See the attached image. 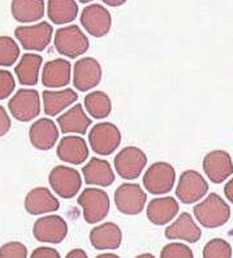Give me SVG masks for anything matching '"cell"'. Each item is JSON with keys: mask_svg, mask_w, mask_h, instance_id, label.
I'll list each match as a JSON object with an SVG mask.
<instances>
[{"mask_svg": "<svg viewBox=\"0 0 233 258\" xmlns=\"http://www.w3.org/2000/svg\"><path fill=\"white\" fill-rule=\"evenodd\" d=\"M194 217L206 228H218L230 218V208L218 194H210L194 207Z\"/></svg>", "mask_w": 233, "mask_h": 258, "instance_id": "1", "label": "cell"}, {"mask_svg": "<svg viewBox=\"0 0 233 258\" xmlns=\"http://www.w3.org/2000/svg\"><path fill=\"white\" fill-rule=\"evenodd\" d=\"M56 51L68 58H76L82 56L89 49V39L77 25H69L60 28L54 38Z\"/></svg>", "mask_w": 233, "mask_h": 258, "instance_id": "2", "label": "cell"}, {"mask_svg": "<svg viewBox=\"0 0 233 258\" xmlns=\"http://www.w3.org/2000/svg\"><path fill=\"white\" fill-rule=\"evenodd\" d=\"M78 205L82 208L83 218L90 225L103 221L110 212V198L99 188H86L78 196Z\"/></svg>", "mask_w": 233, "mask_h": 258, "instance_id": "3", "label": "cell"}, {"mask_svg": "<svg viewBox=\"0 0 233 258\" xmlns=\"http://www.w3.org/2000/svg\"><path fill=\"white\" fill-rule=\"evenodd\" d=\"M89 143L97 155H112L121 143V133L116 124L111 122H101L90 130Z\"/></svg>", "mask_w": 233, "mask_h": 258, "instance_id": "4", "label": "cell"}, {"mask_svg": "<svg viewBox=\"0 0 233 258\" xmlns=\"http://www.w3.org/2000/svg\"><path fill=\"white\" fill-rule=\"evenodd\" d=\"M176 171L168 162H155L144 175V187L151 195H166L173 188Z\"/></svg>", "mask_w": 233, "mask_h": 258, "instance_id": "5", "label": "cell"}, {"mask_svg": "<svg viewBox=\"0 0 233 258\" xmlns=\"http://www.w3.org/2000/svg\"><path fill=\"white\" fill-rule=\"evenodd\" d=\"M114 165L119 176L126 180H134L145 170L148 157L138 147H125L117 153Z\"/></svg>", "mask_w": 233, "mask_h": 258, "instance_id": "6", "label": "cell"}, {"mask_svg": "<svg viewBox=\"0 0 233 258\" xmlns=\"http://www.w3.org/2000/svg\"><path fill=\"white\" fill-rule=\"evenodd\" d=\"M15 35L22 48L26 51H44L53 40L54 28L49 22L42 21L31 26H20Z\"/></svg>", "mask_w": 233, "mask_h": 258, "instance_id": "7", "label": "cell"}, {"mask_svg": "<svg viewBox=\"0 0 233 258\" xmlns=\"http://www.w3.org/2000/svg\"><path fill=\"white\" fill-rule=\"evenodd\" d=\"M8 109L13 118L20 122H29L37 118L40 113V99L37 90L21 88L13 95L8 103Z\"/></svg>", "mask_w": 233, "mask_h": 258, "instance_id": "8", "label": "cell"}, {"mask_svg": "<svg viewBox=\"0 0 233 258\" xmlns=\"http://www.w3.org/2000/svg\"><path fill=\"white\" fill-rule=\"evenodd\" d=\"M115 205L120 213L125 216H137L144 210L148 195L141 185L135 183H123L115 191Z\"/></svg>", "mask_w": 233, "mask_h": 258, "instance_id": "9", "label": "cell"}, {"mask_svg": "<svg viewBox=\"0 0 233 258\" xmlns=\"http://www.w3.org/2000/svg\"><path fill=\"white\" fill-rule=\"evenodd\" d=\"M209 192V183L196 170H185L180 175L176 188V198L185 205L196 204Z\"/></svg>", "mask_w": 233, "mask_h": 258, "instance_id": "10", "label": "cell"}, {"mask_svg": "<svg viewBox=\"0 0 233 258\" xmlns=\"http://www.w3.org/2000/svg\"><path fill=\"white\" fill-rule=\"evenodd\" d=\"M49 182L53 191L63 199L74 198L82 185L80 173L64 165L54 167L49 175Z\"/></svg>", "mask_w": 233, "mask_h": 258, "instance_id": "11", "label": "cell"}, {"mask_svg": "<svg viewBox=\"0 0 233 258\" xmlns=\"http://www.w3.org/2000/svg\"><path fill=\"white\" fill-rule=\"evenodd\" d=\"M34 237L39 243L60 244L68 235L67 222L60 216H44L34 223Z\"/></svg>", "mask_w": 233, "mask_h": 258, "instance_id": "12", "label": "cell"}, {"mask_svg": "<svg viewBox=\"0 0 233 258\" xmlns=\"http://www.w3.org/2000/svg\"><path fill=\"white\" fill-rule=\"evenodd\" d=\"M81 25L94 38L106 37L111 30L112 19L107 8L101 4H90L81 13Z\"/></svg>", "mask_w": 233, "mask_h": 258, "instance_id": "13", "label": "cell"}, {"mask_svg": "<svg viewBox=\"0 0 233 258\" xmlns=\"http://www.w3.org/2000/svg\"><path fill=\"white\" fill-rule=\"evenodd\" d=\"M102 81V67L96 58L83 57L76 61L73 68V85L78 91L96 88Z\"/></svg>", "mask_w": 233, "mask_h": 258, "instance_id": "14", "label": "cell"}, {"mask_svg": "<svg viewBox=\"0 0 233 258\" xmlns=\"http://www.w3.org/2000/svg\"><path fill=\"white\" fill-rule=\"evenodd\" d=\"M203 171L215 184L227 180L233 173V162L229 153L225 151H211L203 158Z\"/></svg>", "mask_w": 233, "mask_h": 258, "instance_id": "15", "label": "cell"}, {"mask_svg": "<svg viewBox=\"0 0 233 258\" xmlns=\"http://www.w3.org/2000/svg\"><path fill=\"white\" fill-rule=\"evenodd\" d=\"M29 139L34 148L50 151L59 139V130L55 122L50 118H40L34 122L29 130Z\"/></svg>", "mask_w": 233, "mask_h": 258, "instance_id": "16", "label": "cell"}, {"mask_svg": "<svg viewBox=\"0 0 233 258\" xmlns=\"http://www.w3.org/2000/svg\"><path fill=\"white\" fill-rule=\"evenodd\" d=\"M24 207L25 210L31 216H40V214H49V213L59 210L60 203L49 188L37 187L26 195Z\"/></svg>", "mask_w": 233, "mask_h": 258, "instance_id": "17", "label": "cell"}, {"mask_svg": "<svg viewBox=\"0 0 233 258\" xmlns=\"http://www.w3.org/2000/svg\"><path fill=\"white\" fill-rule=\"evenodd\" d=\"M164 236L169 240H184L187 243L194 244L200 241L202 231L189 213H182L166 228Z\"/></svg>", "mask_w": 233, "mask_h": 258, "instance_id": "18", "label": "cell"}, {"mask_svg": "<svg viewBox=\"0 0 233 258\" xmlns=\"http://www.w3.org/2000/svg\"><path fill=\"white\" fill-rule=\"evenodd\" d=\"M71 62L65 58H55L44 64L42 83L47 88H62L71 82Z\"/></svg>", "mask_w": 233, "mask_h": 258, "instance_id": "19", "label": "cell"}, {"mask_svg": "<svg viewBox=\"0 0 233 258\" xmlns=\"http://www.w3.org/2000/svg\"><path fill=\"white\" fill-rule=\"evenodd\" d=\"M56 155L63 162L81 165L89 157V148L82 138L77 135H69L60 140L56 149Z\"/></svg>", "mask_w": 233, "mask_h": 258, "instance_id": "20", "label": "cell"}, {"mask_svg": "<svg viewBox=\"0 0 233 258\" xmlns=\"http://www.w3.org/2000/svg\"><path fill=\"white\" fill-rule=\"evenodd\" d=\"M123 241V232L114 222H106L90 231V243L98 250L117 249Z\"/></svg>", "mask_w": 233, "mask_h": 258, "instance_id": "21", "label": "cell"}, {"mask_svg": "<svg viewBox=\"0 0 233 258\" xmlns=\"http://www.w3.org/2000/svg\"><path fill=\"white\" fill-rule=\"evenodd\" d=\"M178 203L175 198L166 196V198L154 199L149 203L146 216L149 221L155 226L167 225L178 214Z\"/></svg>", "mask_w": 233, "mask_h": 258, "instance_id": "22", "label": "cell"}, {"mask_svg": "<svg viewBox=\"0 0 233 258\" xmlns=\"http://www.w3.org/2000/svg\"><path fill=\"white\" fill-rule=\"evenodd\" d=\"M83 179L87 184L108 187L115 182V173L107 161L102 158H91L82 167Z\"/></svg>", "mask_w": 233, "mask_h": 258, "instance_id": "23", "label": "cell"}, {"mask_svg": "<svg viewBox=\"0 0 233 258\" xmlns=\"http://www.w3.org/2000/svg\"><path fill=\"white\" fill-rule=\"evenodd\" d=\"M60 131L64 134H86L91 126V119L86 115L81 104H76L73 108L65 112L58 118Z\"/></svg>", "mask_w": 233, "mask_h": 258, "instance_id": "24", "label": "cell"}, {"mask_svg": "<svg viewBox=\"0 0 233 258\" xmlns=\"http://www.w3.org/2000/svg\"><path fill=\"white\" fill-rule=\"evenodd\" d=\"M43 97V108L47 115H58L63 110L67 109L68 106L76 103L78 99V95L72 88H65L60 91H53V90H46L42 94Z\"/></svg>", "mask_w": 233, "mask_h": 258, "instance_id": "25", "label": "cell"}, {"mask_svg": "<svg viewBox=\"0 0 233 258\" xmlns=\"http://www.w3.org/2000/svg\"><path fill=\"white\" fill-rule=\"evenodd\" d=\"M11 12L22 24L39 21L44 16V0H12Z\"/></svg>", "mask_w": 233, "mask_h": 258, "instance_id": "26", "label": "cell"}, {"mask_svg": "<svg viewBox=\"0 0 233 258\" xmlns=\"http://www.w3.org/2000/svg\"><path fill=\"white\" fill-rule=\"evenodd\" d=\"M42 56L35 53H25L15 69L19 82L22 86H35L39 78V70L42 67Z\"/></svg>", "mask_w": 233, "mask_h": 258, "instance_id": "27", "label": "cell"}, {"mask_svg": "<svg viewBox=\"0 0 233 258\" xmlns=\"http://www.w3.org/2000/svg\"><path fill=\"white\" fill-rule=\"evenodd\" d=\"M47 15L55 25H65L74 21L78 15L76 0H49Z\"/></svg>", "mask_w": 233, "mask_h": 258, "instance_id": "28", "label": "cell"}, {"mask_svg": "<svg viewBox=\"0 0 233 258\" xmlns=\"http://www.w3.org/2000/svg\"><path fill=\"white\" fill-rule=\"evenodd\" d=\"M85 108L92 118L105 119L111 114L112 103L106 92L92 91L85 97Z\"/></svg>", "mask_w": 233, "mask_h": 258, "instance_id": "29", "label": "cell"}, {"mask_svg": "<svg viewBox=\"0 0 233 258\" xmlns=\"http://www.w3.org/2000/svg\"><path fill=\"white\" fill-rule=\"evenodd\" d=\"M20 48L13 38L0 37V67L10 68L19 60Z\"/></svg>", "mask_w": 233, "mask_h": 258, "instance_id": "30", "label": "cell"}, {"mask_svg": "<svg viewBox=\"0 0 233 258\" xmlns=\"http://www.w3.org/2000/svg\"><path fill=\"white\" fill-rule=\"evenodd\" d=\"M205 258H230L232 257V246L224 239H212L203 248Z\"/></svg>", "mask_w": 233, "mask_h": 258, "instance_id": "31", "label": "cell"}, {"mask_svg": "<svg viewBox=\"0 0 233 258\" xmlns=\"http://www.w3.org/2000/svg\"><path fill=\"white\" fill-rule=\"evenodd\" d=\"M162 258H193V250L188 245L181 243H171L166 245L160 252Z\"/></svg>", "mask_w": 233, "mask_h": 258, "instance_id": "32", "label": "cell"}, {"mask_svg": "<svg viewBox=\"0 0 233 258\" xmlns=\"http://www.w3.org/2000/svg\"><path fill=\"white\" fill-rule=\"evenodd\" d=\"M28 249L20 241H10L0 248V258H26Z\"/></svg>", "mask_w": 233, "mask_h": 258, "instance_id": "33", "label": "cell"}, {"mask_svg": "<svg viewBox=\"0 0 233 258\" xmlns=\"http://www.w3.org/2000/svg\"><path fill=\"white\" fill-rule=\"evenodd\" d=\"M16 88L15 78L8 70L0 69V100H6L13 94Z\"/></svg>", "mask_w": 233, "mask_h": 258, "instance_id": "34", "label": "cell"}, {"mask_svg": "<svg viewBox=\"0 0 233 258\" xmlns=\"http://www.w3.org/2000/svg\"><path fill=\"white\" fill-rule=\"evenodd\" d=\"M30 257L31 258H60V253L54 248L40 246V248L34 249Z\"/></svg>", "mask_w": 233, "mask_h": 258, "instance_id": "35", "label": "cell"}, {"mask_svg": "<svg viewBox=\"0 0 233 258\" xmlns=\"http://www.w3.org/2000/svg\"><path fill=\"white\" fill-rule=\"evenodd\" d=\"M11 126H12V121H11L10 115L4 109V106L0 105V138L8 134Z\"/></svg>", "mask_w": 233, "mask_h": 258, "instance_id": "36", "label": "cell"}, {"mask_svg": "<svg viewBox=\"0 0 233 258\" xmlns=\"http://www.w3.org/2000/svg\"><path fill=\"white\" fill-rule=\"evenodd\" d=\"M224 195H225L227 200L230 204H233V178L230 180H228L225 187H224Z\"/></svg>", "mask_w": 233, "mask_h": 258, "instance_id": "37", "label": "cell"}, {"mask_svg": "<svg viewBox=\"0 0 233 258\" xmlns=\"http://www.w3.org/2000/svg\"><path fill=\"white\" fill-rule=\"evenodd\" d=\"M67 258H87V254L82 249H73L68 253Z\"/></svg>", "mask_w": 233, "mask_h": 258, "instance_id": "38", "label": "cell"}, {"mask_svg": "<svg viewBox=\"0 0 233 258\" xmlns=\"http://www.w3.org/2000/svg\"><path fill=\"white\" fill-rule=\"evenodd\" d=\"M106 6L108 7H114V8H117V7H121L128 2V0H102Z\"/></svg>", "mask_w": 233, "mask_h": 258, "instance_id": "39", "label": "cell"}, {"mask_svg": "<svg viewBox=\"0 0 233 258\" xmlns=\"http://www.w3.org/2000/svg\"><path fill=\"white\" fill-rule=\"evenodd\" d=\"M98 258H117V255L114 253H105V254L98 255Z\"/></svg>", "mask_w": 233, "mask_h": 258, "instance_id": "40", "label": "cell"}, {"mask_svg": "<svg viewBox=\"0 0 233 258\" xmlns=\"http://www.w3.org/2000/svg\"><path fill=\"white\" fill-rule=\"evenodd\" d=\"M153 258L154 255L153 254H141V255H138V258Z\"/></svg>", "mask_w": 233, "mask_h": 258, "instance_id": "41", "label": "cell"}, {"mask_svg": "<svg viewBox=\"0 0 233 258\" xmlns=\"http://www.w3.org/2000/svg\"><path fill=\"white\" fill-rule=\"evenodd\" d=\"M78 2L82 4H87V3H90V2H92V0H78Z\"/></svg>", "mask_w": 233, "mask_h": 258, "instance_id": "42", "label": "cell"}]
</instances>
